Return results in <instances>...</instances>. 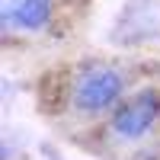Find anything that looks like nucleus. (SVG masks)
Listing matches in <instances>:
<instances>
[{"label":"nucleus","mask_w":160,"mask_h":160,"mask_svg":"<svg viewBox=\"0 0 160 160\" xmlns=\"http://www.w3.org/2000/svg\"><path fill=\"white\" fill-rule=\"evenodd\" d=\"M157 115H160L157 93L144 90L141 96L128 99V102L122 106V109L115 112V118H112V128H115V135H122V138H141L144 131H148V128L157 122Z\"/></svg>","instance_id":"obj_2"},{"label":"nucleus","mask_w":160,"mask_h":160,"mask_svg":"<svg viewBox=\"0 0 160 160\" xmlns=\"http://www.w3.org/2000/svg\"><path fill=\"white\" fill-rule=\"evenodd\" d=\"M0 16L13 29H38L51 16V0H0Z\"/></svg>","instance_id":"obj_3"},{"label":"nucleus","mask_w":160,"mask_h":160,"mask_svg":"<svg viewBox=\"0 0 160 160\" xmlns=\"http://www.w3.org/2000/svg\"><path fill=\"white\" fill-rule=\"evenodd\" d=\"M122 96V77L112 68H87L74 87V102L83 112H102Z\"/></svg>","instance_id":"obj_1"}]
</instances>
